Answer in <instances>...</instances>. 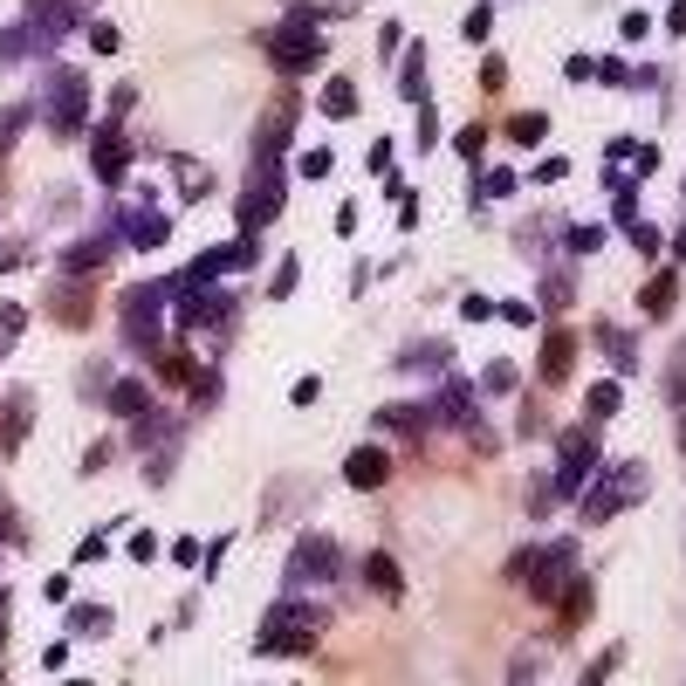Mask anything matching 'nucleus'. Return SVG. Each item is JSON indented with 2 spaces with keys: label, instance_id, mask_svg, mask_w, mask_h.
<instances>
[{
  "label": "nucleus",
  "instance_id": "obj_1",
  "mask_svg": "<svg viewBox=\"0 0 686 686\" xmlns=\"http://www.w3.org/2000/svg\"><path fill=\"white\" fill-rule=\"evenodd\" d=\"M172 322L179 330H207V337H227L233 330V316H240V296L233 289H213V281H186L172 275Z\"/></svg>",
  "mask_w": 686,
  "mask_h": 686
},
{
  "label": "nucleus",
  "instance_id": "obj_2",
  "mask_svg": "<svg viewBox=\"0 0 686 686\" xmlns=\"http://www.w3.org/2000/svg\"><path fill=\"white\" fill-rule=\"evenodd\" d=\"M166 316H172V281H138V289H125V344L158 357V344H166Z\"/></svg>",
  "mask_w": 686,
  "mask_h": 686
},
{
  "label": "nucleus",
  "instance_id": "obj_3",
  "mask_svg": "<svg viewBox=\"0 0 686 686\" xmlns=\"http://www.w3.org/2000/svg\"><path fill=\"white\" fill-rule=\"evenodd\" d=\"M34 117H42L56 138H76V131H83V125H90V83H83V69H49Z\"/></svg>",
  "mask_w": 686,
  "mask_h": 686
},
{
  "label": "nucleus",
  "instance_id": "obj_4",
  "mask_svg": "<svg viewBox=\"0 0 686 686\" xmlns=\"http://www.w3.org/2000/svg\"><path fill=\"white\" fill-rule=\"evenodd\" d=\"M597 426H563L556 433V480H549V501H577L584 480L597 474Z\"/></svg>",
  "mask_w": 686,
  "mask_h": 686
},
{
  "label": "nucleus",
  "instance_id": "obj_5",
  "mask_svg": "<svg viewBox=\"0 0 686 686\" xmlns=\"http://www.w3.org/2000/svg\"><path fill=\"white\" fill-rule=\"evenodd\" d=\"M322 638V604H302V597H281L275 612L261 618V653H309Z\"/></svg>",
  "mask_w": 686,
  "mask_h": 686
},
{
  "label": "nucleus",
  "instance_id": "obj_6",
  "mask_svg": "<svg viewBox=\"0 0 686 686\" xmlns=\"http://www.w3.org/2000/svg\"><path fill=\"white\" fill-rule=\"evenodd\" d=\"M261 56H268V69L281 76V83H296V76L322 69V34L309 21H281V28L261 34Z\"/></svg>",
  "mask_w": 686,
  "mask_h": 686
},
{
  "label": "nucleus",
  "instance_id": "obj_7",
  "mask_svg": "<svg viewBox=\"0 0 686 686\" xmlns=\"http://www.w3.org/2000/svg\"><path fill=\"white\" fill-rule=\"evenodd\" d=\"M645 488H653V474H645V460H597V488L584 495V521H612L625 501H638Z\"/></svg>",
  "mask_w": 686,
  "mask_h": 686
},
{
  "label": "nucleus",
  "instance_id": "obj_8",
  "mask_svg": "<svg viewBox=\"0 0 686 686\" xmlns=\"http://www.w3.org/2000/svg\"><path fill=\"white\" fill-rule=\"evenodd\" d=\"M281 207H289V172L281 166H248V186H240V199H233L240 233H261L268 220H281Z\"/></svg>",
  "mask_w": 686,
  "mask_h": 686
},
{
  "label": "nucleus",
  "instance_id": "obj_9",
  "mask_svg": "<svg viewBox=\"0 0 686 686\" xmlns=\"http://www.w3.org/2000/svg\"><path fill=\"white\" fill-rule=\"evenodd\" d=\"M570 584H577V543H570V536H556V543H543V549H536V570H529V584H521V590H529L536 604H556Z\"/></svg>",
  "mask_w": 686,
  "mask_h": 686
},
{
  "label": "nucleus",
  "instance_id": "obj_10",
  "mask_svg": "<svg viewBox=\"0 0 686 686\" xmlns=\"http://www.w3.org/2000/svg\"><path fill=\"white\" fill-rule=\"evenodd\" d=\"M344 577V549L330 536H302L289 549V590H316V584H337Z\"/></svg>",
  "mask_w": 686,
  "mask_h": 686
},
{
  "label": "nucleus",
  "instance_id": "obj_11",
  "mask_svg": "<svg viewBox=\"0 0 686 686\" xmlns=\"http://www.w3.org/2000/svg\"><path fill=\"white\" fill-rule=\"evenodd\" d=\"M439 426H460V433H474V447H495V433L480 426V391L474 385H460V378H447L439 385Z\"/></svg>",
  "mask_w": 686,
  "mask_h": 686
},
{
  "label": "nucleus",
  "instance_id": "obj_12",
  "mask_svg": "<svg viewBox=\"0 0 686 686\" xmlns=\"http://www.w3.org/2000/svg\"><path fill=\"white\" fill-rule=\"evenodd\" d=\"M255 261H261L255 233H240V240H220L213 255H199V261L186 268V281H220V275H240V268H255Z\"/></svg>",
  "mask_w": 686,
  "mask_h": 686
},
{
  "label": "nucleus",
  "instance_id": "obj_13",
  "mask_svg": "<svg viewBox=\"0 0 686 686\" xmlns=\"http://www.w3.org/2000/svg\"><path fill=\"white\" fill-rule=\"evenodd\" d=\"M289 138H296V103H275L261 125H255V151H248V166H281Z\"/></svg>",
  "mask_w": 686,
  "mask_h": 686
},
{
  "label": "nucleus",
  "instance_id": "obj_14",
  "mask_svg": "<svg viewBox=\"0 0 686 686\" xmlns=\"http://www.w3.org/2000/svg\"><path fill=\"white\" fill-rule=\"evenodd\" d=\"M125 166H131V138L117 131V125H103V131L90 138V172H97L103 186H125Z\"/></svg>",
  "mask_w": 686,
  "mask_h": 686
},
{
  "label": "nucleus",
  "instance_id": "obj_15",
  "mask_svg": "<svg viewBox=\"0 0 686 686\" xmlns=\"http://www.w3.org/2000/svg\"><path fill=\"white\" fill-rule=\"evenodd\" d=\"M117 240H131V248H166L172 240V220L158 207H131L125 220H117Z\"/></svg>",
  "mask_w": 686,
  "mask_h": 686
},
{
  "label": "nucleus",
  "instance_id": "obj_16",
  "mask_svg": "<svg viewBox=\"0 0 686 686\" xmlns=\"http://www.w3.org/2000/svg\"><path fill=\"white\" fill-rule=\"evenodd\" d=\"M28 426H34V391H28V385H14L8 398H0V447H8V454H14Z\"/></svg>",
  "mask_w": 686,
  "mask_h": 686
},
{
  "label": "nucleus",
  "instance_id": "obj_17",
  "mask_svg": "<svg viewBox=\"0 0 686 686\" xmlns=\"http://www.w3.org/2000/svg\"><path fill=\"white\" fill-rule=\"evenodd\" d=\"M344 480H350V488H385V480H391V454L385 447H357L344 460Z\"/></svg>",
  "mask_w": 686,
  "mask_h": 686
},
{
  "label": "nucleus",
  "instance_id": "obj_18",
  "mask_svg": "<svg viewBox=\"0 0 686 686\" xmlns=\"http://www.w3.org/2000/svg\"><path fill=\"white\" fill-rule=\"evenodd\" d=\"M103 406H110V419H125V426H138V419L151 412V391H145L138 378H117V385L103 391Z\"/></svg>",
  "mask_w": 686,
  "mask_h": 686
},
{
  "label": "nucleus",
  "instance_id": "obj_19",
  "mask_svg": "<svg viewBox=\"0 0 686 686\" xmlns=\"http://www.w3.org/2000/svg\"><path fill=\"white\" fill-rule=\"evenodd\" d=\"M570 365H577V330H549V344H543V385H563Z\"/></svg>",
  "mask_w": 686,
  "mask_h": 686
},
{
  "label": "nucleus",
  "instance_id": "obj_20",
  "mask_svg": "<svg viewBox=\"0 0 686 686\" xmlns=\"http://www.w3.org/2000/svg\"><path fill=\"white\" fill-rule=\"evenodd\" d=\"M398 97L419 103V110L433 103V97H426V49H419V42H412V49H398Z\"/></svg>",
  "mask_w": 686,
  "mask_h": 686
},
{
  "label": "nucleus",
  "instance_id": "obj_21",
  "mask_svg": "<svg viewBox=\"0 0 686 686\" xmlns=\"http://www.w3.org/2000/svg\"><path fill=\"white\" fill-rule=\"evenodd\" d=\"M590 337H597V350H604V357H612V371H618V378H625V371H638V344L618 330V322H597Z\"/></svg>",
  "mask_w": 686,
  "mask_h": 686
},
{
  "label": "nucleus",
  "instance_id": "obj_22",
  "mask_svg": "<svg viewBox=\"0 0 686 686\" xmlns=\"http://www.w3.org/2000/svg\"><path fill=\"white\" fill-rule=\"evenodd\" d=\"M110 255H117V233L103 227V233H90V240H76V248L62 255V268H69V275H83V268H103Z\"/></svg>",
  "mask_w": 686,
  "mask_h": 686
},
{
  "label": "nucleus",
  "instance_id": "obj_23",
  "mask_svg": "<svg viewBox=\"0 0 686 686\" xmlns=\"http://www.w3.org/2000/svg\"><path fill=\"white\" fill-rule=\"evenodd\" d=\"M584 406H590V426L618 419V406H625V385H618V378H597V385L584 391Z\"/></svg>",
  "mask_w": 686,
  "mask_h": 686
},
{
  "label": "nucleus",
  "instance_id": "obj_24",
  "mask_svg": "<svg viewBox=\"0 0 686 686\" xmlns=\"http://www.w3.org/2000/svg\"><path fill=\"white\" fill-rule=\"evenodd\" d=\"M316 110L330 117V125H344V117H357V83H344V76H337V83H322Z\"/></svg>",
  "mask_w": 686,
  "mask_h": 686
},
{
  "label": "nucleus",
  "instance_id": "obj_25",
  "mask_svg": "<svg viewBox=\"0 0 686 686\" xmlns=\"http://www.w3.org/2000/svg\"><path fill=\"white\" fill-rule=\"evenodd\" d=\"M365 584H371L378 597H398V590H406V577H398V563H391L385 549H371V556H365Z\"/></svg>",
  "mask_w": 686,
  "mask_h": 686
},
{
  "label": "nucleus",
  "instance_id": "obj_26",
  "mask_svg": "<svg viewBox=\"0 0 686 686\" xmlns=\"http://www.w3.org/2000/svg\"><path fill=\"white\" fill-rule=\"evenodd\" d=\"M673 296H679V275H673V268H659L653 281H645V296H638V302H645V316H673Z\"/></svg>",
  "mask_w": 686,
  "mask_h": 686
},
{
  "label": "nucleus",
  "instance_id": "obj_27",
  "mask_svg": "<svg viewBox=\"0 0 686 686\" xmlns=\"http://www.w3.org/2000/svg\"><path fill=\"white\" fill-rule=\"evenodd\" d=\"M447 357H454L447 344H439V337H426L419 350H406V357H398V371H447Z\"/></svg>",
  "mask_w": 686,
  "mask_h": 686
},
{
  "label": "nucleus",
  "instance_id": "obj_28",
  "mask_svg": "<svg viewBox=\"0 0 686 686\" xmlns=\"http://www.w3.org/2000/svg\"><path fill=\"white\" fill-rule=\"evenodd\" d=\"M378 426H391V433H412V439H419V433L433 426V412H426V406H385V412H378Z\"/></svg>",
  "mask_w": 686,
  "mask_h": 686
},
{
  "label": "nucleus",
  "instance_id": "obj_29",
  "mask_svg": "<svg viewBox=\"0 0 686 686\" xmlns=\"http://www.w3.org/2000/svg\"><path fill=\"white\" fill-rule=\"evenodd\" d=\"M34 125V103H8V110H0V158H8L14 151V138Z\"/></svg>",
  "mask_w": 686,
  "mask_h": 686
},
{
  "label": "nucleus",
  "instance_id": "obj_30",
  "mask_svg": "<svg viewBox=\"0 0 686 686\" xmlns=\"http://www.w3.org/2000/svg\"><path fill=\"white\" fill-rule=\"evenodd\" d=\"M570 296H577V275L570 268H549L543 275V309H570Z\"/></svg>",
  "mask_w": 686,
  "mask_h": 686
},
{
  "label": "nucleus",
  "instance_id": "obj_31",
  "mask_svg": "<svg viewBox=\"0 0 686 686\" xmlns=\"http://www.w3.org/2000/svg\"><path fill=\"white\" fill-rule=\"evenodd\" d=\"M612 220H618V227L638 220V186H632L625 172H612Z\"/></svg>",
  "mask_w": 686,
  "mask_h": 686
},
{
  "label": "nucleus",
  "instance_id": "obj_32",
  "mask_svg": "<svg viewBox=\"0 0 686 686\" xmlns=\"http://www.w3.org/2000/svg\"><path fill=\"white\" fill-rule=\"evenodd\" d=\"M103 625H110L103 604H76L69 612V638H103Z\"/></svg>",
  "mask_w": 686,
  "mask_h": 686
},
{
  "label": "nucleus",
  "instance_id": "obj_33",
  "mask_svg": "<svg viewBox=\"0 0 686 686\" xmlns=\"http://www.w3.org/2000/svg\"><path fill=\"white\" fill-rule=\"evenodd\" d=\"M28 330V302H0V357H8Z\"/></svg>",
  "mask_w": 686,
  "mask_h": 686
},
{
  "label": "nucleus",
  "instance_id": "obj_34",
  "mask_svg": "<svg viewBox=\"0 0 686 686\" xmlns=\"http://www.w3.org/2000/svg\"><path fill=\"white\" fill-rule=\"evenodd\" d=\"M543 131H549V117H543V110H521L515 125H508V138H515L521 151H536V145H543Z\"/></svg>",
  "mask_w": 686,
  "mask_h": 686
},
{
  "label": "nucleus",
  "instance_id": "obj_35",
  "mask_svg": "<svg viewBox=\"0 0 686 686\" xmlns=\"http://www.w3.org/2000/svg\"><path fill=\"white\" fill-rule=\"evenodd\" d=\"M515 385H521V371H515L508 357H501V365H488V371H480V385H474V391H488V398H508Z\"/></svg>",
  "mask_w": 686,
  "mask_h": 686
},
{
  "label": "nucleus",
  "instance_id": "obj_36",
  "mask_svg": "<svg viewBox=\"0 0 686 686\" xmlns=\"http://www.w3.org/2000/svg\"><path fill=\"white\" fill-rule=\"evenodd\" d=\"M454 151L467 158V166H480V158H488V131H480V125H460V131H454Z\"/></svg>",
  "mask_w": 686,
  "mask_h": 686
},
{
  "label": "nucleus",
  "instance_id": "obj_37",
  "mask_svg": "<svg viewBox=\"0 0 686 686\" xmlns=\"http://www.w3.org/2000/svg\"><path fill=\"white\" fill-rule=\"evenodd\" d=\"M590 76H604V90H632V62L625 56H597Z\"/></svg>",
  "mask_w": 686,
  "mask_h": 686
},
{
  "label": "nucleus",
  "instance_id": "obj_38",
  "mask_svg": "<svg viewBox=\"0 0 686 686\" xmlns=\"http://www.w3.org/2000/svg\"><path fill=\"white\" fill-rule=\"evenodd\" d=\"M515 186H521V179H515L508 166H488V172H480V199H508Z\"/></svg>",
  "mask_w": 686,
  "mask_h": 686
},
{
  "label": "nucleus",
  "instance_id": "obj_39",
  "mask_svg": "<svg viewBox=\"0 0 686 686\" xmlns=\"http://www.w3.org/2000/svg\"><path fill=\"white\" fill-rule=\"evenodd\" d=\"M90 49H97V56H117V49H125V28H117V21H90Z\"/></svg>",
  "mask_w": 686,
  "mask_h": 686
},
{
  "label": "nucleus",
  "instance_id": "obj_40",
  "mask_svg": "<svg viewBox=\"0 0 686 686\" xmlns=\"http://www.w3.org/2000/svg\"><path fill=\"white\" fill-rule=\"evenodd\" d=\"M28 21H76V0H28Z\"/></svg>",
  "mask_w": 686,
  "mask_h": 686
},
{
  "label": "nucleus",
  "instance_id": "obj_41",
  "mask_svg": "<svg viewBox=\"0 0 686 686\" xmlns=\"http://www.w3.org/2000/svg\"><path fill=\"white\" fill-rule=\"evenodd\" d=\"M21 56H28V21L0 28V62H21Z\"/></svg>",
  "mask_w": 686,
  "mask_h": 686
},
{
  "label": "nucleus",
  "instance_id": "obj_42",
  "mask_svg": "<svg viewBox=\"0 0 686 686\" xmlns=\"http://www.w3.org/2000/svg\"><path fill=\"white\" fill-rule=\"evenodd\" d=\"M460 34H467V42H488V34H495V8H467Z\"/></svg>",
  "mask_w": 686,
  "mask_h": 686
},
{
  "label": "nucleus",
  "instance_id": "obj_43",
  "mask_svg": "<svg viewBox=\"0 0 686 686\" xmlns=\"http://www.w3.org/2000/svg\"><path fill=\"white\" fill-rule=\"evenodd\" d=\"M495 316H501V322H515V330H529V322H536L543 309H536V302H521V296H515V302H495Z\"/></svg>",
  "mask_w": 686,
  "mask_h": 686
},
{
  "label": "nucleus",
  "instance_id": "obj_44",
  "mask_svg": "<svg viewBox=\"0 0 686 686\" xmlns=\"http://www.w3.org/2000/svg\"><path fill=\"white\" fill-rule=\"evenodd\" d=\"M597 248H604V227H570V261H584Z\"/></svg>",
  "mask_w": 686,
  "mask_h": 686
},
{
  "label": "nucleus",
  "instance_id": "obj_45",
  "mask_svg": "<svg viewBox=\"0 0 686 686\" xmlns=\"http://www.w3.org/2000/svg\"><path fill=\"white\" fill-rule=\"evenodd\" d=\"M296 281H302V261H281L275 268V281H268V296L281 302V296H296Z\"/></svg>",
  "mask_w": 686,
  "mask_h": 686
},
{
  "label": "nucleus",
  "instance_id": "obj_46",
  "mask_svg": "<svg viewBox=\"0 0 686 686\" xmlns=\"http://www.w3.org/2000/svg\"><path fill=\"white\" fill-rule=\"evenodd\" d=\"M28 255H34V248H28V240H21V233H14V240H0V275H14V268H21Z\"/></svg>",
  "mask_w": 686,
  "mask_h": 686
},
{
  "label": "nucleus",
  "instance_id": "obj_47",
  "mask_svg": "<svg viewBox=\"0 0 686 686\" xmlns=\"http://www.w3.org/2000/svg\"><path fill=\"white\" fill-rule=\"evenodd\" d=\"M625 233H632V248H638V255H659V227H645V220H632Z\"/></svg>",
  "mask_w": 686,
  "mask_h": 686
},
{
  "label": "nucleus",
  "instance_id": "obj_48",
  "mask_svg": "<svg viewBox=\"0 0 686 686\" xmlns=\"http://www.w3.org/2000/svg\"><path fill=\"white\" fill-rule=\"evenodd\" d=\"M563 179H570V158H543L536 166V186H563Z\"/></svg>",
  "mask_w": 686,
  "mask_h": 686
},
{
  "label": "nucleus",
  "instance_id": "obj_49",
  "mask_svg": "<svg viewBox=\"0 0 686 686\" xmlns=\"http://www.w3.org/2000/svg\"><path fill=\"white\" fill-rule=\"evenodd\" d=\"M612 666H618V645H612V653H597V659H590V673H584V686H604V679H612Z\"/></svg>",
  "mask_w": 686,
  "mask_h": 686
},
{
  "label": "nucleus",
  "instance_id": "obj_50",
  "mask_svg": "<svg viewBox=\"0 0 686 686\" xmlns=\"http://www.w3.org/2000/svg\"><path fill=\"white\" fill-rule=\"evenodd\" d=\"M529 570H536V549H515L508 556V584H529Z\"/></svg>",
  "mask_w": 686,
  "mask_h": 686
},
{
  "label": "nucleus",
  "instance_id": "obj_51",
  "mask_svg": "<svg viewBox=\"0 0 686 686\" xmlns=\"http://www.w3.org/2000/svg\"><path fill=\"white\" fill-rule=\"evenodd\" d=\"M501 83H508V62L488 56V62H480V90H501Z\"/></svg>",
  "mask_w": 686,
  "mask_h": 686
},
{
  "label": "nucleus",
  "instance_id": "obj_52",
  "mask_svg": "<svg viewBox=\"0 0 686 686\" xmlns=\"http://www.w3.org/2000/svg\"><path fill=\"white\" fill-rule=\"evenodd\" d=\"M460 316H467V322H488V316H495V296H467Z\"/></svg>",
  "mask_w": 686,
  "mask_h": 686
},
{
  "label": "nucleus",
  "instance_id": "obj_53",
  "mask_svg": "<svg viewBox=\"0 0 686 686\" xmlns=\"http://www.w3.org/2000/svg\"><path fill=\"white\" fill-rule=\"evenodd\" d=\"M625 158H632V172H638V179H645V172H653V166H659V151H653V145H632Z\"/></svg>",
  "mask_w": 686,
  "mask_h": 686
},
{
  "label": "nucleus",
  "instance_id": "obj_54",
  "mask_svg": "<svg viewBox=\"0 0 686 686\" xmlns=\"http://www.w3.org/2000/svg\"><path fill=\"white\" fill-rule=\"evenodd\" d=\"M322 172H330V151H322V145L302 151V179H322Z\"/></svg>",
  "mask_w": 686,
  "mask_h": 686
},
{
  "label": "nucleus",
  "instance_id": "obj_55",
  "mask_svg": "<svg viewBox=\"0 0 686 686\" xmlns=\"http://www.w3.org/2000/svg\"><path fill=\"white\" fill-rule=\"evenodd\" d=\"M378 49L398 62V49H406V34H398V21H385V28H378Z\"/></svg>",
  "mask_w": 686,
  "mask_h": 686
},
{
  "label": "nucleus",
  "instance_id": "obj_56",
  "mask_svg": "<svg viewBox=\"0 0 686 686\" xmlns=\"http://www.w3.org/2000/svg\"><path fill=\"white\" fill-rule=\"evenodd\" d=\"M131 556H138V563H151V556H158V536H151V529H138V536H131Z\"/></svg>",
  "mask_w": 686,
  "mask_h": 686
},
{
  "label": "nucleus",
  "instance_id": "obj_57",
  "mask_svg": "<svg viewBox=\"0 0 686 686\" xmlns=\"http://www.w3.org/2000/svg\"><path fill=\"white\" fill-rule=\"evenodd\" d=\"M590 69H597V56H570V62H563V76H570V83H584Z\"/></svg>",
  "mask_w": 686,
  "mask_h": 686
},
{
  "label": "nucleus",
  "instance_id": "obj_58",
  "mask_svg": "<svg viewBox=\"0 0 686 686\" xmlns=\"http://www.w3.org/2000/svg\"><path fill=\"white\" fill-rule=\"evenodd\" d=\"M508 686H536V659H515V666H508Z\"/></svg>",
  "mask_w": 686,
  "mask_h": 686
},
{
  "label": "nucleus",
  "instance_id": "obj_59",
  "mask_svg": "<svg viewBox=\"0 0 686 686\" xmlns=\"http://www.w3.org/2000/svg\"><path fill=\"white\" fill-rule=\"evenodd\" d=\"M199 556H207V549H199L192 536H186V543H172V563H186V570H192V563H199Z\"/></svg>",
  "mask_w": 686,
  "mask_h": 686
},
{
  "label": "nucleus",
  "instance_id": "obj_60",
  "mask_svg": "<svg viewBox=\"0 0 686 686\" xmlns=\"http://www.w3.org/2000/svg\"><path fill=\"white\" fill-rule=\"evenodd\" d=\"M666 28H673V34H686V0H673V14H666Z\"/></svg>",
  "mask_w": 686,
  "mask_h": 686
},
{
  "label": "nucleus",
  "instance_id": "obj_61",
  "mask_svg": "<svg viewBox=\"0 0 686 686\" xmlns=\"http://www.w3.org/2000/svg\"><path fill=\"white\" fill-rule=\"evenodd\" d=\"M679 447H686V419H679Z\"/></svg>",
  "mask_w": 686,
  "mask_h": 686
},
{
  "label": "nucleus",
  "instance_id": "obj_62",
  "mask_svg": "<svg viewBox=\"0 0 686 686\" xmlns=\"http://www.w3.org/2000/svg\"><path fill=\"white\" fill-rule=\"evenodd\" d=\"M69 686H83V679H69Z\"/></svg>",
  "mask_w": 686,
  "mask_h": 686
}]
</instances>
